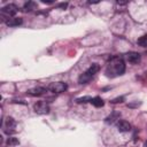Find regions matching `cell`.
Listing matches in <instances>:
<instances>
[{"instance_id": "6da1fadb", "label": "cell", "mask_w": 147, "mask_h": 147, "mask_svg": "<svg viewBox=\"0 0 147 147\" xmlns=\"http://www.w3.org/2000/svg\"><path fill=\"white\" fill-rule=\"evenodd\" d=\"M125 72V62L121 56H113L106 67V75L108 77H118Z\"/></svg>"}, {"instance_id": "ba28073f", "label": "cell", "mask_w": 147, "mask_h": 147, "mask_svg": "<svg viewBox=\"0 0 147 147\" xmlns=\"http://www.w3.org/2000/svg\"><path fill=\"white\" fill-rule=\"evenodd\" d=\"M47 91H48V90H47V87H40V86H38V87L30 88L26 93H28L29 95H31V96H40V95L46 94V92H47Z\"/></svg>"}, {"instance_id": "52a82bcc", "label": "cell", "mask_w": 147, "mask_h": 147, "mask_svg": "<svg viewBox=\"0 0 147 147\" xmlns=\"http://www.w3.org/2000/svg\"><path fill=\"white\" fill-rule=\"evenodd\" d=\"M125 57H126V61L131 64H137L140 62V54L137 52H129L125 54Z\"/></svg>"}, {"instance_id": "4fadbf2b", "label": "cell", "mask_w": 147, "mask_h": 147, "mask_svg": "<svg viewBox=\"0 0 147 147\" xmlns=\"http://www.w3.org/2000/svg\"><path fill=\"white\" fill-rule=\"evenodd\" d=\"M137 44H138L139 46H141V47H147V33L144 34V36H141V37L137 40Z\"/></svg>"}, {"instance_id": "2e32d148", "label": "cell", "mask_w": 147, "mask_h": 147, "mask_svg": "<svg viewBox=\"0 0 147 147\" xmlns=\"http://www.w3.org/2000/svg\"><path fill=\"white\" fill-rule=\"evenodd\" d=\"M91 100H92V98L91 96H83V98H78L76 101L78 102V103H82V102H91Z\"/></svg>"}, {"instance_id": "30bf717a", "label": "cell", "mask_w": 147, "mask_h": 147, "mask_svg": "<svg viewBox=\"0 0 147 147\" xmlns=\"http://www.w3.org/2000/svg\"><path fill=\"white\" fill-rule=\"evenodd\" d=\"M22 18L21 17H11V18H9L8 21H6V24L8 25V26H18V25H21L22 24Z\"/></svg>"}, {"instance_id": "8992f818", "label": "cell", "mask_w": 147, "mask_h": 147, "mask_svg": "<svg viewBox=\"0 0 147 147\" xmlns=\"http://www.w3.org/2000/svg\"><path fill=\"white\" fill-rule=\"evenodd\" d=\"M3 129H5V132L7 134H11L14 133L16 130V121L13 118V117H7L6 121H5V124H3Z\"/></svg>"}, {"instance_id": "5bb4252c", "label": "cell", "mask_w": 147, "mask_h": 147, "mask_svg": "<svg viewBox=\"0 0 147 147\" xmlns=\"http://www.w3.org/2000/svg\"><path fill=\"white\" fill-rule=\"evenodd\" d=\"M118 117H119V114H118V113H113L110 116H108V117L106 118V122H107V123H113V122H115L116 118H118Z\"/></svg>"}, {"instance_id": "5b68a950", "label": "cell", "mask_w": 147, "mask_h": 147, "mask_svg": "<svg viewBox=\"0 0 147 147\" xmlns=\"http://www.w3.org/2000/svg\"><path fill=\"white\" fill-rule=\"evenodd\" d=\"M33 110H34V113H37L39 115H46L49 113L51 109L46 101H37L33 105Z\"/></svg>"}, {"instance_id": "9a60e30c", "label": "cell", "mask_w": 147, "mask_h": 147, "mask_svg": "<svg viewBox=\"0 0 147 147\" xmlns=\"http://www.w3.org/2000/svg\"><path fill=\"white\" fill-rule=\"evenodd\" d=\"M18 140L15 138V137H9L8 139H7V144L9 145V146H15V145H18Z\"/></svg>"}, {"instance_id": "8fae6325", "label": "cell", "mask_w": 147, "mask_h": 147, "mask_svg": "<svg viewBox=\"0 0 147 147\" xmlns=\"http://www.w3.org/2000/svg\"><path fill=\"white\" fill-rule=\"evenodd\" d=\"M91 103H92L94 107L100 108V107H102V106H103V100H102L100 96H95V98H92Z\"/></svg>"}, {"instance_id": "7a4b0ae2", "label": "cell", "mask_w": 147, "mask_h": 147, "mask_svg": "<svg viewBox=\"0 0 147 147\" xmlns=\"http://www.w3.org/2000/svg\"><path fill=\"white\" fill-rule=\"evenodd\" d=\"M99 70H100V65H99L98 63L91 64L90 68H88L86 71H84V72L78 77V83H79V84H87V83L92 79V77H93Z\"/></svg>"}, {"instance_id": "7c38bea8", "label": "cell", "mask_w": 147, "mask_h": 147, "mask_svg": "<svg viewBox=\"0 0 147 147\" xmlns=\"http://www.w3.org/2000/svg\"><path fill=\"white\" fill-rule=\"evenodd\" d=\"M36 7H37V3L36 2H33V1H28V2H25L24 3V11H31L32 9H36Z\"/></svg>"}, {"instance_id": "9c48e42d", "label": "cell", "mask_w": 147, "mask_h": 147, "mask_svg": "<svg viewBox=\"0 0 147 147\" xmlns=\"http://www.w3.org/2000/svg\"><path fill=\"white\" fill-rule=\"evenodd\" d=\"M117 130L119 132H129L131 130V124L124 119L117 122Z\"/></svg>"}, {"instance_id": "277c9868", "label": "cell", "mask_w": 147, "mask_h": 147, "mask_svg": "<svg viewBox=\"0 0 147 147\" xmlns=\"http://www.w3.org/2000/svg\"><path fill=\"white\" fill-rule=\"evenodd\" d=\"M67 88H68V85H67V83H64V82H54V83H51V84L47 86V90H48L49 92H52V93H55V94L62 93V92H64Z\"/></svg>"}, {"instance_id": "3957f363", "label": "cell", "mask_w": 147, "mask_h": 147, "mask_svg": "<svg viewBox=\"0 0 147 147\" xmlns=\"http://www.w3.org/2000/svg\"><path fill=\"white\" fill-rule=\"evenodd\" d=\"M17 10H18L17 6H15L14 3H9V5H6L5 7L1 8V10H0V15H1L2 20L8 21L9 18L14 17V15L17 13Z\"/></svg>"}, {"instance_id": "ac0fdd59", "label": "cell", "mask_w": 147, "mask_h": 147, "mask_svg": "<svg viewBox=\"0 0 147 147\" xmlns=\"http://www.w3.org/2000/svg\"><path fill=\"white\" fill-rule=\"evenodd\" d=\"M41 2H44V3H53V0H41Z\"/></svg>"}, {"instance_id": "e0dca14e", "label": "cell", "mask_w": 147, "mask_h": 147, "mask_svg": "<svg viewBox=\"0 0 147 147\" xmlns=\"http://www.w3.org/2000/svg\"><path fill=\"white\" fill-rule=\"evenodd\" d=\"M123 100H124V98L123 96H119V98H116V99L111 100V102L113 103H117V102H123Z\"/></svg>"}]
</instances>
